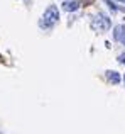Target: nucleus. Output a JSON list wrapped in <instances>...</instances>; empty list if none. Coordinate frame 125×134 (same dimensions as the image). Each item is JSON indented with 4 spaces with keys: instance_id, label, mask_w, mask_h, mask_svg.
<instances>
[{
    "instance_id": "1",
    "label": "nucleus",
    "mask_w": 125,
    "mask_h": 134,
    "mask_svg": "<svg viewBox=\"0 0 125 134\" xmlns=\"http://www.w3.org/2000/svg\"><path fill=\"white\" fill-rule=\"evenodd\" d=\"M58 19H59V10H58V7L56 5H49L46 9V12H44V15H42L41 26L42 27H51L53 24L58 22Z\"/></svg>"
},
{
    "instance_id": "2",
    "label": "nucleus",
    "mask_w": 125,
    "mask_h": 134,
    "mask_svg": "<svg viewBox=\"0 0 125 134\" xmlns=\"http://www.w3.org/2000/svg\"><path fill=\"white\" fill-rule=\"evenodd\" d=\"M91 27L100 31V32H105V31L110 29V19L107 15H103V14H96L95 19L91 20Z\"/></svg>"
},
{
    "instance_id": "3",
    "label": "nucleus",
    "mask_w": 125,
    "mask_h": 134,
    "mask_svg": "<svg viewBox=\"0 0 125 134\" xmlns=\"http://www.w3.org/2000/svg\"><path fill=\"white\" fill-rule=\"evenodd\" d=\"M113 37H115V41L125 44V26L123 24H120V26H117L113 29Z\"/></svg>"
},
{
    "instance_id": "4",
    "label": "nucleus",
    "mask_w": 125,
    "mask_h": 134,
    "mask_svg": "<svg viewBox=\"0 0 125 134\" xmlns=\"http://www.w3.org/2000/svg\"><path fill=\"white\" fill-rule=\"evenodd\" d=\"M63 9L68 10V12H74V10L79 9V2L78 0H66V2L63 3Z\"/></svg>"
},
{
    "instance_id": "5",
    "label": "nucleus",
    "mask_w": 125,
    "mask_h": 134,
    "mask_svg": "<svg viewBox=\"0 0 125 134\" xmlns=\"http://www.w3.org/2000/svg\"><path fill=\"white\" fill-rule=\"evenodd\" d=\"M107 78H108L110 82L113 83V85H117V83H120V80H122V78H120V75H118L117 71H107Z\"/></svg>"
},
{
    "instance_id": "6",
    "label": "nucleus",
    "mask_w": 125,
    "mask_h": 134,
    "mask_svg": "<svg viewBox=\"0 0 125 134\" xmlns=\"http://www.w3.org/2000/svg\"><path fill=\"white\" fill-rule=\"evenodd\" d=\"M103 2H105L107 5L110 7V9H112V12H117V10H118V9H117V5H115V3L112 2V0H103Z\"/></svg>"
},
{
    "instance_id": "7",
    "label": "nucleus",
    "mask_w": 125,
    "mask_h": 134,
    "mask_svg": "<svg viewBox=\"0 0 125 134\" xmlns=\"http://www.w3.org/2000/svg\"><path fill=\"white\" fill-rule=\"evenodd\" d=\"M118 61L122 63V65H125V54H120L118 56Z\"/></svg>"
},
{
    "instance_id": "8",
    "label": "nucleus",
    "mask_w": 125,
    "mask_h": 134,
    "mask_svg": "<svg viewBox=\"0 0 125 134\" xmlns=\"http://www.w3.org/2000/svg\"><path fill=\"white\" fill-rule=\"evenodd\" d=\"M120 2H125V0H120Z\"/></svg>"
}]
</instances>
